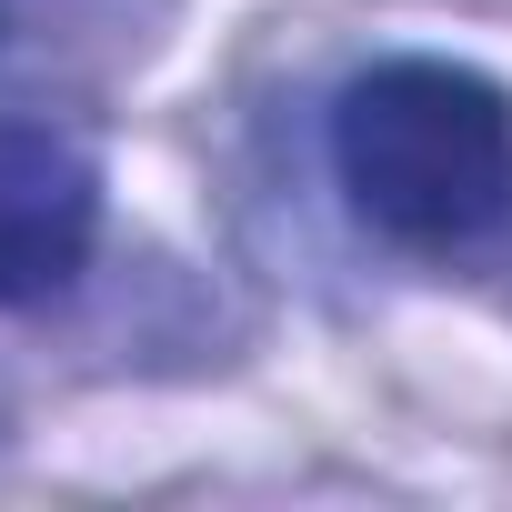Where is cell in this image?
I'll return each instance as SVG.
<instances>
[{"mask_svg":"<svg viewBox=\"0 0 512 512\" xmlns=\"http://www.w3.org/2000/svg\"><path fill=\"white\" fill-rule=\"evenodd\" d=\"M332 181L402 251H472L512 211V91L472 61L392 51L332 101Z\"/></svg>","mask_w":512,"mask_h":512,"instance_id":"1","label":"cell"},{"mask_svg":"<svg viewBox=\"0 0 512 512\" xmlns=\"http://www.w3.org/2000/svg\"><path fill=\"white\" fill-rule=\"evenodd\" d=\"M101 251V161L51 121H0V312L61 302Z\"/></svg>","mask_w":512,"mask_h":512,"instance_id":"2","label":"cell"},{"mask_svg":"<svg viewBox=\"0 0 512 512\" xmlns=\"http://www.w3.org/2000/svg\"><path fill=\"white\" fill-rule=\"evenodd\" d=\"M0 31H11V21H0Z\"/></svg>","mask_w":512,"mask_h":512,"instance_id":"3","label":"cell"}]
</instances>
